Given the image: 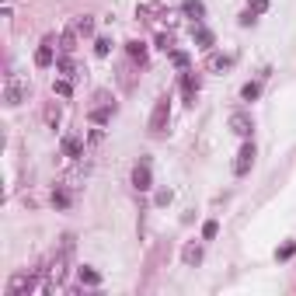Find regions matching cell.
I'll list each match as a JSON object with an SVG mask.
<instances>
[{"instance_id": "obj_21", "label": "cell", "mask_w": 296, "mask_h": 296, "mask_svg": "<svg viewBox=\"0 0 296 296\" xmlns=\"http://www.w3.org/2000/svg\"><path fill=\"white\" fill-rule=\"evenodd\" d=\"M53 91H56L59 98H70V94H73V84H70V77L56 80V84H53Z\"/></svg>"}, {"instance_id": "obj_2", "label": "cell", "mask_w": 296, "mask_h": 296, "mask_svg": "<svg viewBox=\"0 0 296 296\" xmlns=\"http://www.w3.org/2000/svg\"><path fill=\"white\" fill-rule=\"evenodd\" d=\"M24 98H28V84L18 73H7V80H4V105L7 108H18Z\"/></svg>"}, {"instance_id": "obj_26", "label": "cell", "mask_w": 296, "mask_h": 296, "mask_svg": "<svg viewBox=\"0 0 296 296\" xmlns=\"http://www.w3.org/2000/svg\"><path fill=\"white\" fill-rule=\"evenodd\" d=\"M171 199H175V192H171V188H160L157 195H154V202H157V206H171Z\"/></svg>"}, {"instance_id": "obj_12", "label": "cell", "mask_w": 296, "mask_h": 296, "mask_svg": "<svg viewBox=\"0 0 296 296\" xmlns=\"http://www.w3.org/2000/svg\"><path fill=\"white\" fill-rule=\"evenodd\" d=\"M192 39H195L199 49H209V45H213V32L202 28V24H195V28H192Z\"/></svg>"}, {"instance_id": "obj_5", "label": "cell", "mask_w": 296, "mask_h": 296, "mask_svg": "<svg viewBox=\"0 0 296 296\" xmlns=\"http://www.w3.org/2000/svg\"><path fill=\"white\" fill-rule=\"evenodd\" d=\"M255 157H258V154H255V143H251V139H244V146L237 150V160H234V175L244 178L251 167H255Z\"/></svg>"}, {"instance_id": "obj_4", "label": "cell", "mask_w": 296, "mask_h": 296, "mask_svg": "<svg viewBox=\"0 0 296 296\" xmlns=\"http://www.w3.org/2000/svg\"><path fill=\"white\" fill-rule=\"evenodd\" d=\"M167 122H171V101H167V98H157L154 112H150V133H154V136H160V133L167 129Z\"/></svg>"}, {"instance_id": "obj_18", "label": "cell", "mask_w": 296, "mask_h": 296, "mask_svg": "<svg viewBox=\"0 0 296 296\" xmlns=\"http://www.w3.org/2000/svg\"><path fill=\"white\" fill-rule=\"evenodd\" d=\"M126 53H129L133 59H139V63H143V59H146V45H143L139 39H133V42H126Z\"/></svg>"}, {"instance_id": "obj_11", "label": "cell", "mask_w": 296, "mask_h": 296, "mask_svg": "<svg viewBox=\"0 0 296 296\" xmlns=\"http://www.w3.org/2000/svg\"><path fill=\"white\" fill-rule=\"evenodd\" d=\"M181 11H185V18H192L195 24L206 18V4H202V0H185V4H181Z\"/></svg>"}, {"instance_id": "obj_20", "label": "cell", "mask_w": 296, "mask_h": 296, "mask_svg": "<svg viewBox=\"0 0 296 296\" xmlns=\"http://www.w3.org/2000/svg\"><path fill=\"white\" fill-rule=\"evenodd\" d=\"M115 115V105H105V108H94V112H91V122H108V118Z\"/></svg>"}, {"instance_id": "obj_22", "label": "cell", "mask_w": 296, "mask_h": 296, "mask_svg": "<svg viewBox=\"0 0 296 296\" xmlns=\"http://www.w3.org/2000/svg\"><path fill=\"white\" fill-rule=\"evenodd\" d=\"M73 24H77L80 35H94V18H87V14H84V18H77Z\"/></svg>"}, {"instance_id": "obj_1", "label": "cell", "mask_w": 296, "mask_h": 296, "mask_svg": "<svg viewBox=\"0 0 296 296\" xmlns=\"http://www.w3.org/2000/svg\"><path fill=\"white\" fill-rule=\"evenodd\" d=\"M70 255H73V234H66L63 237V248H59V255H56V261H53V268H49V282L53 286H59L63 279H66V265H70Z\"/></svg>"}, {"instance_id": "obj_16", "label": "cell", "mask_w": 296, "mask_h": 296, "mask_svg": "<svg viewBox=\"0 0 296 296\" xmlns=\"http://www.w3.org/2000/svg\"><path fill=\"white\" fill-rule=\"evenodd\" d=\"M70 202H73V195H70V192L59 185L56 192H53V206H56V209H70Z\"/></svg>"}, {"instance_id": "obj_29", "label": "cell", "mask_w": 296, "mask_h": 296, "mask_svg": "<svg viewBox=\"0 0 296 296\" xmlns=\"http://www.w3.org/2000/svg\"><path fill=\"white\" fill-rule=\"evenodd\" d=\"M94 53H98V56H108V53H112V39H98L94 42Z\"/></svg>"}, {"instance_id": "obj_23", "label": "cell", "mask_w": 296, "mask_h": 296, "mask_svg": "<svg viewBox=\"0 0 296 296\" xmlns=\"http://www.w3.org/2000/svg\"><path fill=\"white\" fill-rule=\"evenodd\" d=\"M227 66H234V56H213L209 59V70H227Z\"/></svg>"}, {"instance_id": "obj_32", "label": "cell", "mask_w": 296, "mask_h": 296, "mask_svg": "<svg viewBox=\"0 0 296 296\" xmlns=\"http://www.w3.org/2000/svg\"><path fill=\"white\" fill-rule=\"evenodd\" d=\"M258 21V14H251V11H244V14H240V24H244V28H248V24H255Z\"/></svg>"}, {"instance_id": "obj_3", "label": "cell", "mask_w": 296, "mask_h": 296, "mask_svg": "<svg viewBox=\"0 0 296 296\" xmlns=\"http://www.w3.org/2000/svg\"><path fill=\"white\" fill-rule=\"evenodd\" d=\"M35 289H42L39 276H32V272H18V276H11L4 296H24V293H35Z\"/></svg>"}, {"instance_id": "obj_24", "label": "cell", "mask_w": 296, "mask_h": 296, "mask_svg": "<svg viewBox=\"0 0 296 296\" xmlns=\"http://www.w3.org/2000/svg\"><path fill=\"white\" fill-rule=\"evenodd\" d=\"M216 234H219V223H216V219H206V223H202V237H206V240H213Z\"/></svg>"}, {"instance_id": "obj_14", "label": "cell", "mask_w": 296, "mask_h": 296, "mask_svg": "<svg viewBox=\"0 0 296 296\" xmlns=\"http://www.w3.org/2000/svg\"><path fill=\"white\" fill-rule=\"evenodd\" d=\"M77 276L84 286H101V272L98 268H91V265H84V268H77Z\"/></svg>"}, {"instance_id": "obj_27", "label": "cell", "mask_w": 296, "mask_h": 296, "mask_svg": "<svg viewBox=\"0 0 296 296\" xmlns=\"http://www.w3.org/2000/svg\"><path fill=\"white\" fill-rule=\"evenodd\" d=\"M248 11L251 14H265L268 11V0H248Z\"/></svg>"}, {"instance_id": "obj_19", "label": "cell", "mask_w": 296, "mask_h": 296, "mask_svg": "<svg viewBox=\"0 0 296 296\" xmlns=\"http://www.w3.org/2000/svg\"><path fill=\"white\" fill-rule=\"evenodd\" d=\"M258 94H261V84H258V80H251V84L240 87V98L244 101H258Z\"/></svg>"}, {"instance_id": "obj_10", "label": "cell", "mask_w": 296, "mask_h": 296, "mask_svg": "<svg viewBox=\"0 0 296 296\" xmlns=\"http://www.w3.org/2000/svg\"><path fill=\"white\" fill-rule=\"evenodd\" d=\"M77 24H70V28H63V35H59V53H73L77 49Z\"/></svg>"}, {"instance_id": "obj_17", "label": "cell", "mask_w": 296, "mask_h": 296, "mask_svg": "<svg viewBox=\"0 0 296 296\" xmlns=\"http://www.w3.org/2000/svg\"><path fill=\"white\" fill-rule=\"evenodd\" d=\"M181 87H185V101H188V105H195V94H199V80H192V77H181Z\"/></svg>"}, {"instance_id": "obj_28", "label": "cell", "mask_w": 296, "mask_h": 296, "mask_svg": "<svg viewBox=\"0 0 296 296\" xmlns=\"http://www.w3.org/2000/svg\"><path fill=\"white\" fill-rule=\"evenodd\" d=\"M293 255H296V244H293V240L279 248V261H289V258H293Z\"/></svg>"}, {"instance_id": "obj_13", "label": "cell", "mask_w": 296, "mask_h": 296, "mask_svg": "<svg viewBox=\"0 0 296 296\" xmlns=\"http://www.w3.org/2000/svg\"><path fill=\"white\" fill-rule=\"evenodd\" d=\"M181 261H185V265H199V261H202V248H199V244H185V248H181Z\"/></svg>"}, {"instance_id": "obj_30", "label": "cell", "mask_w": 296, "mask_h": 296, "mask_svg": "<svg viewBox=\"0 0 296 296\" xmlns=\"http://www.w3.org/2000/svg\"><path fill=\"white\" fill-rule=\"evenodd\" d=\"M157 49H164V53H171V35H157Z\"/></svg>"}, {"instance_id": "obj_31", "label": "cell", "mask_w": 296, "mask_h": 296, "mask_svg": "<svg viewBox=\"0 0 296 296\" xmlns=\"http://www.w3.org/2000/svg\"><path fill=\"white\" fill-rule=\"evenodd\" d=\"M45 122H49L53 129H56V126H59V112H56V108H49V112H45Z\"/></svg>"}, {"instance_id": "obj_7", "label": "cell", "mask_w": 296, "mask_h": 296, "mask_svg": "<svg viewBox=\"0 0 296 296\" xmlns=\"http://www.w3.org/2000/svg\"><path fill=\"white\" fill-rule=\"evenodd\" d=\"M227 126H230V133H237V136L251 139V133H255V118L248 115V112H234V115L227 118Z\"/></svg>"}, {"instance_id": "obj_8", "label": "cell", "mask_w": 296, "mask_h": 296, "mask_svg": "<svg viewBox=\"0 0 296 296\" xmlns=\"http://www.w3.org/2000/svg\"><path fill=\"white\" fill-rule=\"evenodd\" d=\"M53 63H56V56H53V39H45L39 49H35V66L45 70V66H53Z\"/></svg>"}, {"instance_id": "obj_25", "label": "cell", "mask_w": 296, "mask_h": 296, "mask_svg": "<svg viewBox=\"0 0 296 296\" xmlns=\"http://www.w3.org/2000/svg\"><path fill=\"white\" fill-rule=\"evenodd\" d=\"M171 63H175L178 70H188V53H178V49H171Z\"/></svg>"}, {"instance_id": "obj_15", "label": "cell", "mask_w": 296, "mask_h": 296, "mask_svg": "<svg viewBox=\"0 0 296 296\" xmlns=\"http://www.w3.org/2000/svg\"><path fill=\"white\" fill-rule=\"evenodd\" d=\"M56 70L63 73V77H77V70H73V59H70V53H59V59H56Z\"/></svg>"}, {"instance_id": "obj_6", "label": "cell", "mask_w": 296, "mask_h": 296, "mask_svg": "<svg viewBox=\"0 0 296 296\" xmlns=\"http://www.w3.org/2000/svg\"><path fill=\"white\" fill-rule=\"evenodd\" d=\"M133 188L136 192H150L154 178H150V157H139V164L133 167Z\"/></svg>"}, {"instance_id": "obj_9", "label": "cell", "mask_w": 296, "mask_h": 296, "mask_svg": "<svg viewBox=\"0 0 296 296\" xmlns=\"http://www.w3.org/2000/svg\"><path fill=\"white\" fill-rule=\"evenodd\" d=\"M63 157H70V160L84 157V143H80V136H63Z\"/></svg>"}]
</instances>
